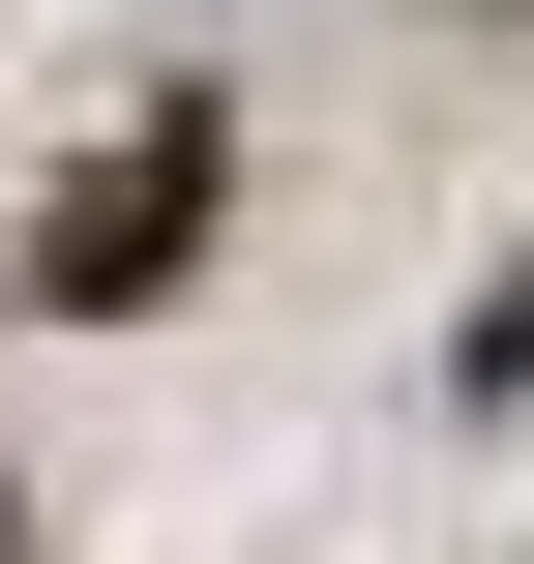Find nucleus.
<instances>
[{"label": "nucleus", "instance_id": "1", "mask_svg": "<svg viewBox=\"0 0 534 564\" xmlns=\"http://www.w3.org/2000/svg\"><path fill=\"white\" fill-rule=\"evenodd\" d=\"M178 238H208V119H149L119 178H59V297H149Z\"/></svg>", "mask_w": 534, "mask_h": 564}, {"label": "nucleus", "instance_id": "2", "mask_svg": "<svg viewBox=\"0 0 534 564\" xmlns=\"http://www.w3.org/2000/svg\"><path fill=\"white\" fill-rule=\"evenodd\" d=\"M0 535H30V506H0Z\"/></svg>", "mask_w": 534, "mask_h": 564}]
</instances>
